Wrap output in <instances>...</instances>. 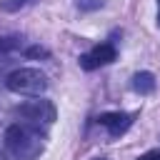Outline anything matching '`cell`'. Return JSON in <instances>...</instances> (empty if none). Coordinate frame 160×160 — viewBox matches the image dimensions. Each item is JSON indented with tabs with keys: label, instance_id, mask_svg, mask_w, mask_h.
Listing matches in <instances>:
<instances>
[{
	"label": "cell",
	"instance_id": "cell-11",
	"mask_svg": "<svg viewBox=\"0 0 160 160\" xmlns=\"http://www.w3.org/2000/svg\"><path fill=\"white\" fill-rule=\"evenodd\" d=\"M138 160H160V150H148V152H142Z\"/></svg>",
	"mask_w": 160,
	"mask_h": 160
},
{
	"label": "cell",
	"instance_id": "cell-9",
	"mask_svg": "<svg viewBox=\"0 0 160 160\" xmlns=\"http://www.w3.org/2000/svg\"><path fill=\"white\" fill-rule=\"evenodd\" d=\"M25 58H30V60L50 58V50H48V48H42V45H32V48H28V50H25Z\"/></svg>",
	"mask_w": 160,
	"mask_h": 160
},
{
	"label": "cell",
	"instance_id": "cell-3",
	"mask_svg": "<svg viewBox=\"0 0 160 160\" xmlns=\"http://www.w3.org/2000/svg\"><path fill=\"white\" fill-rule=\"evenodd\" d=\"M18 115H22L25 120H30L35 125H40V122L50 125L55 120V105L50 100H30V102H22L18 108Z\"/></svg>",
	"mask_w": 160,
	"mask_h": 160
},
{
	"label": "cell",
	"instance_id": "cell-2",
	"mask_svg": "<svg viewBox=\"0 0 160 160\" xmlns=\"http://www.w3.org/2000/svg\"><path fill=\"white\" fill-rule=\"evenodd\" d=\"M5 85L18 95H42L48 90V78L38 68H20L5 78Z\"/></svg>",
	"mask_w": 160,
	"mask_h": 160
},
{
	"label": "cell",
	"instance_id": "cell-1",
	"mask_svg": "<svg viewBox=\"0 0 160 160\" xmlns=\"http://www.w3.org/2000/svg\"><path fill=\"white\" fill-rule=\"evenodd\" d=\"M5 150L12 160H32L42 152V135L28 125H10L5 130Z\"/></svg>",
	"mask_w": 160,
	"mask_h": 160
},
{
	"label": "cell",
	"instance_id": "cell-10",
	"mask_svg": "<svg viewBox=\"0 0 160 160\" xmlns=\"http://www.w3.org/2000/svg\"><path fill=\"white\" fill-rule=\"evenodd\" d=\"M102 2L105 0H75V5L80 8V10H98V8H102Z\"/></svg>",
	"mask_w": 160,
	"mask_h": 160
},
{
	"label": "cell",
	"instance_id": "cell-6",
	"mask_svg": "<svg viewBox=\"0 0 160 160\" xmlns=\"http://www.w3.org/2000/svg\"><path fill=\"white\" fill-rule=\"evenodd\" d=\"M132 90L140 92V95H150L155 90V75L150 70H140L132 75Z\"/></svg>",
	"mask_w": 160,
	"mask_h": 160
},
{
	"label": "cell",
	"instance_id": "cell-7",
	"mask_svg": "<svg viewBox=\"0 0 160 160\" xmlns=\"http://www.w3.org/2000/svg\"><path fill=\"white\" fill-rule=\"evenodd\" d=\"M20 42H22V38H20V35H5V38H0V55L18 50V48H20Z\"/></svg>",
	"mask_w": 160,
	"mask_h": 160
},
{
	"label": "cell",
	"instance_id": "cell-4",
	"mask_svg": "<svg viewBox=\"0 0 160 160\" xmlns=\"http://www.w3.org/2000/svg\"><path fill=\"white\" fill-rule=\"evenodd\" d=\"M112 60H115V48H112L110 42L95 45L90 52L80 55V65H82L85 70H95V68H100V65H108V62H112Z\"/></svg>",
	"mask_w": 160,
	"mask_h": 160
},
{
	"label": "cell",
	"instance_id": "cell-5",
	"mask_svg": "<svg viewBox=\"0 0 160 160\" xmlns=\"http://www.w3.org/2000/svg\"><path fill=\"white\" fill-rule=\"evenodd\" d=\"M98 122L105 125V128L110 130V135L115 138V135H122V132L132 125V115H128V112H102V115L98 118Z\"/></svg>",
	"mask_w": 160,
	"mask_h": 160
},
{
	"label": "cell",
	"instance_id": "cell-8",
	"mask_svg": "<svg viewBox=\"0 0 160 160\" xmlns=\"http://www.w3.org/2000/svg\"><path fill=\"white\" fill-rule=\"evenodd\" d=\"M35 0H0V12H18L20 8L30 5Z\"/></svg>",
	"mask_w": 160,
	"mask_h": 160
},
{
	"label": "cell",
	"instance_id": "cell-12",
	"mask_svg": "<svg viewBox=\"0 0 160 160\" xmlns=\"http://www.w3.org/2000/svg\"><path fill=\"white\" fill-rule=\"evenodd\" d=\"M155 22H158V28H160V0H158V20H155Z\"/></svg>",
	"mask_w": 160,
	"mask_h": 160
},
{
	"label": "cell",
	"instance_id": "cell-13",
	"mask_svg": "<svg viewBox=\"0 0 160 160\" xmlns=\"http://www.w3.org/2000/svg\"><path fill=\"white\" fill-rule=\"evenodd\" d=\"M100 160H102V158H100Z\"/></svg>",
	"mask_w": 160,
	"mask_h": 160
}]
</instances>
